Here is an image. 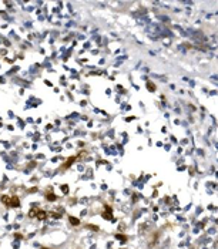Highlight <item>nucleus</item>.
Wrapping results in <instances>:
<instances>
[{
  "instance_id": "3",
  "label": "nucleus",
  "mask_w": 218,
  "mask_h": 249,
  "mask_svg": "<svg viewBox=\"0 0 218 249\" xmlns=\"http://www.w3.org/2000/svg\"><path fill=\"white\" fill-rule=\"evenodd\" d=\"M76 161V157H70V159H67L64 164L61 165V170H66L67 167H70V165H73V162Z\"/></svg>"
},
{
  "instance_id": "14",
  "label": "nucleus",
  "mask_w": 218,
  "mask_h": 249,
  "mask_svg": "<svg viewBox=\"0 0 218 249\" xmlns=\"http://www.w3.org/2000/svg\"><path fill=\"white\" fill-rule=\"evenodd\" d=\"M41 249H47V248H41Z\"/></svg>"
},
{
  "instance_id": "2",
  "label": "nucleus",
  "mask_w": 218,
  "mask_h": 249,
  "mask_svg": "<svg viewBox=\"0 0 218 249\" xmlns=\"http://www.w3.org/2000/svg\"><path fill=\"white\" fill-rule=\"evenodd\" d=\"M10 206H13V208H19L20 206V199H19V197H12V199H10Z\"/></svg>"
},
{
  "instance_id": "1",
  "label": "nucleus",
  "mask_w": 218,
  "mask_h": 249,
  "mask_svg": "<svg viewBox=\"0 0 218 249\" xmlns=\"http://www.w3.org/2000/svg\"><path fill=\"white\" fill-rule=\"evenodd\" d=\"M103 216L107 219V221H111V219H113V216H111V206L106 205V212H103Z\"/></svg>"
},
{
  "instance_id": "4",
  "label": "nucleus",
  "mask_w": 218,
  "mask_h": 249,
  "mask_svg": "<svg viewBox=\"0 0 218 249\" xmlns=\"http://www.w3.org/2000/svg\"><path fill=\"white\" fill-rule=\"evenodd\" d=\"M36 218L40 219V221H44V219L47 218V212H44V211H37V215H36Z\"/></svg>"
},
{
  "instance_id": "11",
  "label": "nucleus",
  "mask_w": 218,
  "mask_h": 249,
  "mask_svg": "<svg viewBox=\"0 0 218 249\" xmlns=\"http://www.w3.org/2000/svg\"><path fill=\"white\" fill-rule=\"evenodd\" d=\"M61 191L64 192V194H67V191H68V187H67V185H63V187H61Z\"/></svg>"
},
{
  "instance_id": "5",
  "label": "nucleus",
  "mask_w": 218,
  "mask_h": 249,
  "mask_svg": "<svg viewBox=\"0 0 218 249\" xmlns=\"http://www.w3.org/2000/svg\"><path fill=\"white\" fill-rule=\"evenodd\" d=\"M68 221H70V223H71L73 226H77V225H80V219L74 218V216H68Z\"/></svg>"
},
{
  "instance_id": "6",
  "label": "nucleus",
  "mask_w": 218,
  "mask_h": 249,
  "mask_svg": "<svg viewBox=\"0 0 218 249\" xmlns=\"http://www.w3.org/2000/svg\"><path fill=\"white\" fill-rule=\"evenodd\" d=\"M10 199H12V198L7 197V195H3V197H1V202L4 203L6 206H10Z\"/></svg>"
},
{
  "instance_id": "12",
  "label": "nucleus",
  "mask_w": 218,
  "mask_h": 249,
  "mask_svg": "<svg viewBox=\"0 0 218 249\" xmlns=\"http://www.w3.org/2000/svg\"><path fill=\"white\" fill-rule=\"evenodd\" d=\"M87 226H89L90 229H94V231H98V228H97L95 225H87Z\"/></svg>"
},
{
  "instance_id": "7",
  "label": "nucleus",
  "mask_w": 218,
  "mask_h": 249,
  "mask_svg": "<svg viewBox=\"0 0 218 249\" xmlns=\"http://www.w3.org/2000/svg\"><path fill=\"white\" fill-rule=\"evenodd\" d=\"M147 88H150V91H156V84H153L151 81H147Z\"/></svg>"
},
{
  "instance_id": "8",
  "label": "nucleus",
  "mask_w": 218,
  "mask_h": 249,
  "mask_svg": "<svg viewBox=\"0 0 218 249\" xmlns=\"http://www.w3.org/2000/svg\"><path fill=\"white\" fill-rule=\"evenodd\" d=\"M37 211H39V209H30V212H29V216H30V218H34V216L37 215Z\"/></svg>"
},
{
  "instance_id": "13",
  "label": "nucleus",
  "mask_w": 218,
  "mask_h": 249,
  "mask_svg": "<svg viewBox=\"0 0 218 249\" xmlns=\"http://www.w3.org/2000/svg\"><path fill=\"white\" fill-rule=\"evenodd\" d=\"M51 215H53V218H60V215H59V214H56V212H53Z\"/></svg>"
},
{
  "instance_id": "9",
  "label": "nucleus",
  "mask_w": 218,
  "mask_h": 249,
  "mask_svg": "<svg viewBox=\"0 0 218 249\" xmlns=\"http://www.w3.org/2000/svg\"><path fill=\"white\" fill-rule=\"evenodd\" d=\"M116 238H117L118 241H121V242H125V241H127V236H124V235H116Z\"/></svg>"
},
{
  "instance_id": "10",
  "label": "nucleus",
  "mask_w": 218,
  "mask_h": 249,
  "mask_svg": "<svg viewBox=\"0 0 218 249\" xmlns=\"http://www.w3.org/2000/svg\"><path fill=\"white\" fill-rule=\"evenodd\" d=\"M47 199H48V201H54V199H56V195H54V194H48V195H47Z\"/></svg>"
}]
</instances>
